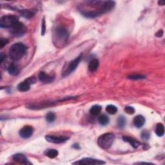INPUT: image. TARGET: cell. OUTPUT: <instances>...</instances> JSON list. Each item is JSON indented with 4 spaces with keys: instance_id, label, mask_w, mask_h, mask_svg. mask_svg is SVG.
I'll list each match as a JSON object with an SVG mask.
<instances>
[{
    "instance_id": "cell-20",
    "label": "cell",
    "mask_w": 165,
    "mask_h": 165,
    "mask_svg": "<svg viewBox=\"0 0 165 165\" xmlns=\"http://www.w3.org/2000/svg\"><path fill=\"white\" fill-rule=\"evenodd\" d=\"M155 133L158 137H162L163 136L164 133V127L162 123H158L155 126Z\"/></svg>"
},
{
    "instance_id": "cell-15",
    "label": "cell",
    "mask_w": 165,
    "mask_h": 165,
    "mask_svg": "<svg viewBox=\"0 0 165 165\" xmlns=\"http://www.w3.org/2000/svg\"><path fill=\"white\" fill-rule=\"evenodd\" d=\"M99 65V63L98 59H92L89 64V70L91 72H94L98 70Z\"/></svg>"
},
{
    "instance_id": "cell-1",
    "label": "cell",
    "mask_w": 165,
    "mask_h": 165,
    "mask_svg": "<svg viewBox=\"0 0 165 165\" xmlns=\"http://www.w3.org/2000/svg\"><path fill=\"white\" fill-rule=\"evenodd\" d=\"M68 30L63 26H58L54 32L53 41L56 47H62L68 40Z\"/></svg>"
},
{
    "instance_id": "cell-27",
    "label": "cell",
    "mask_w": 165,
    "mask_h": 165,
    "mask_svg": "<svg viewBox=\"0 0 165 165\" xmlns=\"http://www.w3.org/2000/svg\"><path fill=\"white\" fill-rule=\"evenodd\" d=\"M150 137V133L148 131H143L141 133V137L142 139H143L148 140Z\"/></svg>"
},
{
    "instance_id": "cell-5",
    "label": "cell",
    "mask_w": 165,
    "mask_h": 165,
    "mask_svg": "<svg viewBox=\"0 0 165 165\" xmlns=\"http://www.w3.org/2000/svg\"><path fill=\"white\" fill-rule=\"evenodd\" d=\"M81 56L82 54L79 55L78 57H77L75 59L71 61L70 63H68L67 67L65 68V70L63 72V77L68 76L76 70L80 63L81 59Z\"/></svg>"
},
{
    "instance_id": "cell-18",
    "label": "cell",
    "mask_w": 165,
    "mask_h": 165,
    "mask_svg": "<svg viewBox=\"0 0 165 165\" xmlns=\"http://www.w3.org/2000/svg\"><path fill=\"white\" fill-rule=\"evenodd\" d=\"M45 155L51 159H54L58 155V151L55 149H48L45 152Z\"/></svg>"
},
{
    "instance_id": "cell-21",
    "label": "cell",
    "mask_w": 165,
    "mask_h": 165,
    "mask_svg": "<svg viewBox=\"0 0 165 165\" xmlns=\"http://www.w3.org/2000/svg\"><path fill=\"white\" fill-rule=\"evenodd\" d=\"M98 121L103 126L108 125L110 122L109 117L105 114H102L98 117Z\"/></svg>"
},
{
    "instance_id": "cell-13",
    "label": "cell",
    "mask_w": 165,
    "mask_h": 165,
    "mask_svg": "<svg viewBox=\"0 0 165 165\" xmlns=\"http://www.w3.org/2000/svg\"><path fill=\"white\" fill-rule=\"evenodd\" d=\"M133 125L137 128H140L143 127L145 123V118L141 116V115H138L136 116L133 119Z\"/></svg>"
},
{
    "instance_id": "cell-25",
    "label": "cell",
    "mask_w": 165,
    "mask_h": 165,
    "mask_svg": "<svg viewBox=\"0 0 165 165\" xmlns=\"http://www.w3.org/2000/svg\"><path fill=\"white\" fill-rule=\"evenodd\" d=\"M128 78L129 79H132V80H139V79H145V76L139 75V74H133V75L129 76Z\"/></svg>"
},
{
    "instance_id": "cell-16",
    "label": "cell",
    "mask_w": 165,
    "mask_h": 165,
    "mask_svg": "<svg viewBox=\"0 0 165 165\" xmlns=\"http://www.w3.org/2000/svg\"><path fill=\"white\" fill-rule=\"evenodd\" d=\"M7 70H8V72L9 73V74H10L11 76H13L18 75L19 72H20V70H19V68H18V66L14 63L10 64L8 67V68H7Z\"/></svg>"
},
{
    "instance_id": "cell-23",
    "label": "cell",
    "mask_w": 165,
    "mask_h": 165,
    "mask_svg": "<svg viewBox=\"0 0 165 165\" xmlns=\"http://www.w3.org/2000/svg\"><path fill=\"white\" fill-rule=\"evenodd\" d=\"M117 126L120 128L122 129L123 128H125V125H126V119L125 117L123 116H120L117 119Z\"/></svg>"
},
{
    "instance_id": "cell-19",
    "label": "cell",
    "mask_w": 165,
    "mask_h": 165,
    "mask_svg": "<svg viewBox=\"0 0 165 165\" xmlns=\"http://www.w3.org/2000/svg\"><path fill=\"white\" fill-rule=\"evenodd\" d=\"M101 106L100 105H94L90 110V113L93 116H98L101 113Z\"/></svg>"
},
{
    "instance_id": "cell-31",
    "label": "cell",
    "mask_w": 165,
    "mask_h": 165,
    "mask_svg": "<svg viewBox=\"0 0 165 165\" xmlns=\"http://www.w3.org/2000/svg\"><path fill=\"white\" fill-rule=\"evenodd\" d=\"M76 149V150H79L80 149V147H79V144H74V145H73V147H72Z\"/></svg>"
},
{
    "instance_id": "cell-12",
    "label": "cell",
    "mask_w": 165,
    "mask_h": 165,
    "mask_svg": "<svg viewBox=\"0 0 165 165\" xmlns=\"http://www.w3.org/2000/svg\"><path fill=\"white\" fill-rule=\"evenodd\" d=\"M12 159L19 163L23 164H30V163L27 157L22 153H16L12 156Z\"/></svg>"
},
{
    "instance_id": "cell-14",
    "label": "cell",
    "mask_w": 165,
    "mask_h": 165,
    "mask_svg": "<svg viewBox=\"0 0 165 165\" xmlns=\"http://www.w3.org/2000/svg\"><path fill=\"white\" fill-rule=\"evenodd\" d=\"M122 140L126 142V143H128L133 148H137L140 145V143L139 141H137L135 139H133V138L131 137L124 136L122 137Z\"/></svg>"
},
{
    "instance_id": "cell-26",
    "label": "cell",
    "mask_w": 165,
    "mask_h": 165,
    "mask_svg": "<svg viewBox=\"0 0 165 165\" xmlns=\"http://www.w3.org/2000/svg\"><path fill=\"white\" fill-rule=\"evenodd\" d=\"M125 112H126V114H130V115L133 114L134 113H135V112H136L135 109H134L133 107H132V106H129L125 107Z\"/></svg>"
},
{
    "instance_id": "cell-30",
    "label": "cell",
    "mask_w": 165,
    "mask_h": 165,
    "mask_svg": "<svg viewBox=\"0 0 165 165\" xmlns=\"http://www.w3.org/2000/svg\"><path fill=\"white\" fill-rule=\"evenodd\" d=\"M155 36L157 37H162L163 36V30H159V31L156 33Z\"/></svg>"
},
{
    "instance_id": "cell-24",
    "label": "cell",
    "mask_w": 165,
    "mask_h": 165,
    "mask_svg": "<svg viewBox=\"0 0 165 165\" xmlns=\"http://www.w3.org/2000/svg\"><path fill=\"white\" fill-rule=\"evenodd\" d=\"M56 120V115L53 112H48L46 116V120L49 123L53 122Z\"/></svg>"
},
{
    "instance_id": "cell-10",
    "label": "cell",
    "mask_w": 165,
    "mask_h": 165,
    "mask_svg": "<svg viewBox=\"0 0 165 165\" xmlns=\"http://www.w3.org/2000/svg\"><path fill=\"white\" fill-rule=\"evenodd\" d=\"M34 133V128L31 126H25L20 131V136L23 139H29L32 136Z\"/></svg>"
},
{
    "instance_id": "cell-28",
    "label": "cell",
    "mask_w": 165,
    "mask_h": 165,
    "mask_svg": "<svg viewBox=\"0 0 165 165\" xmlns=\"http://www.w3.org/2000/svg\"><path fill=\"white\" fill-rule=\"evenodd\" d=\"M8 43H9L8 40L5 39V38H2V39H1V40H0V47H1V48H3Z\"/></svg>"
},
{
    "instance_id": "cell-11",
    "label": "cell",
    "mask_w": 165,
    "mask_h": 165,
    "mask_svg": "<svg viewBox=\"0 0 165 165\" xmlns=\"http://www.w3.org/2000/svg\"><path fill=\"white\" fill-rule=\"evenodd\" d=\"M38 79L40 81L43 83H51L54 80V76L46 74L44 72H41L38 75Z\"/></svg>"
},
{
    "instance_id": "cell-17",
    "label": "cell",
    "mask_w": 165,
    "mask_h": 165,
    "mask_svg": "<svg viewBox=\"0 0 165 165\" xmlns=\"http://www.w3.org/2000/svg\"><path fill=\"white\" fill-rule=\"evenodd\" d=\"M36 12L34 10H22L20 11V14L22 17L26 19H30L32 18Z\"/></svg>"
},
{
    "instance_id": "cell-3",
    "label": "cell",
    "mask_w": 165,
    "mask_h": 165,
    "mask_svg": "<svg viewBox=\"0 0 165 165\" xmlns=\"http://www.w3.org/2000/svg\"><path fill=\"white\" fill-rule=\"evenodd\" d=\"M116 136L112 133H106L99 136L98 139V144L103 149L110 148L114 143Z\"/></svg>"
},
{
    "instance_id": "cell-8",
    "label": "cell",
    "mask_w": 165,
    "mask_h": 165,
    "mask_svg": "<svg viewBox=\"0 0 165 165\" xmlns=\"http://www.w3.org/2000/svg\"><path fill=\"white\" fill-rule=\"evenodd\" d=\"M74 164H105V162L99 159H95L92 158H83L80 159L78 161L73 163Z\"/></svg>"
},
{
    "instance_id": "cell-9",
    "label": "cell",
    "mask_w": 165,
    "mask_h": 165,
    "mask_svg": "<svg viewBox=\"0 0 165 165\" xmlns=\"http://www.w3.org/2000/svg\"><path fill=\"white\" fill-rule=\"evenodd\" d=\"M45 139L49 143H55V144H61L65 142L68 140V137L65 136H55L48 135L45 136Z\"/></svg>"
},
{
    "instance_id": "cell-29",
    "label": "cell",
    "mask_w": 165,
    "mask_h": 165,
    "mask_svg": "<svg viewBox=\"0 0 165 165\" xmlns=\"http://www.w3.org/2000/svg\"><path fill=\"white\" fill-rule=\"evenodd\" d=\"M45 30H46V25H45V19H43V22L41 24V35L44 36L45 33Z\"/></svg>"
},
{
    "instance_id": "cell-4",
    "label": "cell",
    "mask_w": 165,
    "mask_h": 165,
    "mask_svg": "<svg viewBox=\"0 0 165 165\" xmlns=\"http://www.w3.org/2000/svg\"><path fill=\"white\" fill-rule=\"evenodd\" d=\"M19 21L18 16L14 15H6L0 19V26L5 29H12Z\"/></svg>"
},
{
    "instance_id": "cell-2",
    "label": "cell",
    "mask_w": 165,
    "mask_h": 165,
    "mask_svg": "<svg viewBox=\"0 0 165 165\" xmlns=\"http://www.w3.org/2000/svg\"><path fill=\"white\" fill-rule=\"evenodd\" d=\"M26 52V46L21 43H17L12 45L9 50V56L13 61H17L22 59Z\"/></svg>"
},
{
    "instance_id": "cell-32",
    "label": "cell",
    "mask_w": 165,
    "mask_h": 165,
    "mask_svg": "<svg viewBox=\"0 0 165 165\" xmlns=\"http://www.w3.org/2000/svg\"><path fill=\"white\" fill-rule=\"evenodd\" d=\"M158 3H159V4L160 5H164V1H160L158 2Z\"/></svg>"
},
{
    "instance_id": "cell-6",
    "label": "cell",
    "mask_w": 165,
    "mask_h": 165,
    "mask_svg": "<svg viewBox=\"0 0 165 165\" xmlns=\"http://www.w3.org/2000/svg\"><path fill=\"white\" fill-rule=\"evenodd\" d=\"M11 30V33L13 36H16V37H20L23 35V34L26 32V29L25 26L21 22L19 21L18 23L15 25Z\"/></svg>"
},
{
    "instance_id": "cell-7",
    "label": "cell",
    "mask_w": 165,
    "mask_h": 165,
    "mask_svg": "<svg viewBox=\"0 0 165 165\" xmlns=\"http://www.w3.org/2000/svg\"><path fill=\"white\" fill-rule=\"evenodd\" d=\"M36 82V79L33 77H30V78L26 79L24 81H23L20 83L18 85L17 89L20 92H27L30 90V85H32L34 83Z\"/></svg>"
},
{
    "instance_id": "cell-22",
    "label": "cell",
    "mask_w": 165,
    "mask_h": 165,
    "mask_svg": "<svg viewBox=\"0 0 165 165\" xmlns=\"http://www.w3.org/2000/svg\"><path fill=\"white\" fill-rule=\"evenodd\" d=\"M106 112L109 113V114L114 115L117 113V109L116 106L112 105H110L106 106Z\"/></svg>"
}]
</instances>
